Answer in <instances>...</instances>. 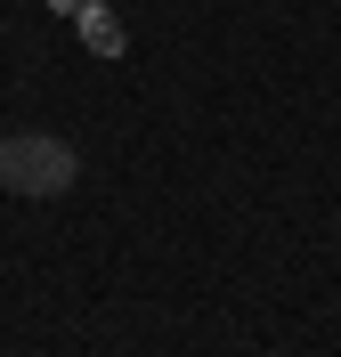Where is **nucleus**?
Segmentation results:
<instances>
[{
  "mask_svg": "<svg viewBox=\"0 0 341 357\" xmlns=\"http://www.w3.org/2000/svg\"><path fill=\"white\" fill-rule=\"evenodd\" d=\"M0 138H8V130H0Z\"/></svg>",
  "mask_w": 341,
  "mask_h": 357,
  "instance_id": "3",
  "label": "nucleus"
},
{
  "mask_svg": "<svg viewBox=\"0 0 341 357\" xmlns=\"http://www.w3.org/2000/svg\"><path fill=\"white\" fill-rule=\"evenodd\" d=\"M73 178H82V155H73L57 130H8L0 138V187L24 203H57L73 195Z\"/></svg>",
  "mask_w": 341,
  "mask_h": 357,
  "instance_id": "1",
  "label": "nucleus"
},
{
  "mask_svg": "<svg viewBox=\"0 0 341 357\" xmlns=\"http://www.w3.org/2000/svg\"><path fill=\"white\" fill-rule=\"evenodd\" d=\"M82 33H90V49H106V57L122 49V24H114L106 8H82Z\"/></svg>",
  "mask_w": 341,
  "mask_h": 357,
  "instance_id": "2",
  "label": "nucleus"
}]
</instances>
